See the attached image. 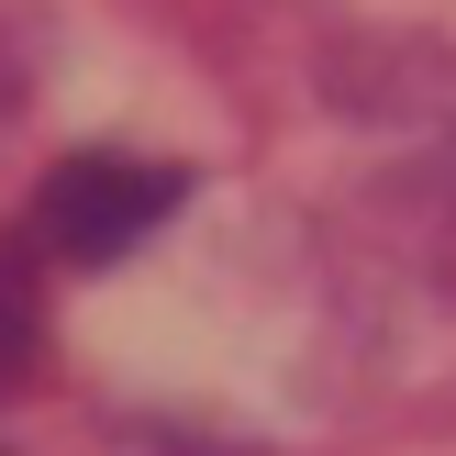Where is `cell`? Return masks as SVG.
<instances>
[{
  "instance_id": "obj_1",
  "label": "cell",
  "mask_w": 456,
  "mask_h": 456,
  "mask_svg": "<svg viewBox=\"0 0 456 456\" xmlns=\"http://www.w3.org/2000/svg\"><path fill=\"white\" fill-rule=\"evenodd\" d=\"M190 212V167L178 156H134V145H78L34 178L22 234L45 245V267H123L145 234Z\"/></svg>"
},
{
  "instance_id": "obj_3",
  "label": "cell",
  "mask_w": 456,
  "mask_h": 456,
  "mask_svg": "<svg viewBox=\"0 0 456 456\" xmlns=\"http://www.w3.org/2000/svg\"><path fill=\"white\" fill-rule=\"evenodd\" d=\"M34 356H45V245L0 234V401L34 379Z\"/></svg>"
},
{
  "instance_id": "obj_2",
  "label": "cell",
  "mask_w": 456,
  "mask_h": 456,
  "mask_svg": "<svg viewBox=\"0 0 456 456\" xmlns=\"http://www.w3.org/2000/svg\"><path fill=\"white\" fill-rule=\"evenodd\" d=\"M323 101L356 111V123H390L412 145H445L456 134V56L412 34H346L323 45Z\"/></svg>"
}]
</instances>
